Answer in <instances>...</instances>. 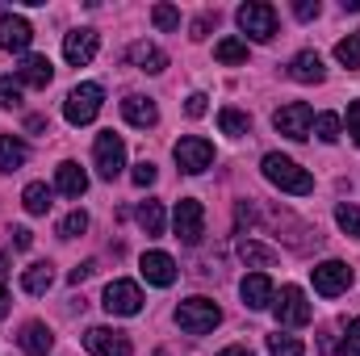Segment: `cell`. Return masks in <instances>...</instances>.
<instances>
[{
	"label": "cell",
	"instance_id": "6da1fadb",
	"mask_svg": "<svg viewBox=\"0 0 360 356\" xmlns=\"http://www.w3.org/2000/svg\"><path fill=\"white\" fill-rule=\"evenodd\" d=\"M264 177H269V184H276L281 193H293V197H306L310 189H314V177L302 168V164H293L289 155H264Z\"/></svg>",
	"mask_w": 360,
	"mask_h": 356
},
{
	"label": "cell",
	"instance_id": "7a4b0ae2",
	"mask_svg": "<svg viewBox=\"0 0 360 356\" xmlns=\"http://www.w3.org/2000/svg\"><path fill=\"white\" fill-rule=\"evenodd\" d=\"M176 323H180V331H188V336H205V331H214L222 323V310L210 298H188V302L176 306Z\"/></svg>",
	"mask_w": 360,
	"mask_h": 356
},
{
	"label": "cell",
	"instance_id": "3957f363",
	"mask_svg": "<svg viewBox=\"0 0 360 356\" xmlns=\"http://www.w3.org/2000/svg\"><path fill=\"white\" fill-rule=\"evenodd\" d=\"M101 105H105V89L101 84H76L68 92V101H63V117L72 126H89L92 117L101 113Z\"/></svg>",
	"mask_w": 360,
	"mask_h": 356
},
{
	"label": "cell",
	"instance_id": "277c9868",
	"mask_svg": "<svg viewBox=\"0 0 360 356\" xmlns=\"http://www.w3.org/2000/svg\"><path fill=\"white\" fill-rule=\"evenodd\" d=\"M235 17H239V30L248 38H256V42H272L276 38V8L264 4V0H248Z\"/></svg>",
	"mask_w": 360,
	"mask_h": 356
},
{
	"label": "cell",
	"instance_id": "5b68a950",
	"mask_svg": "<svg viewBox=\"0 0 360 356\" xmlns=\"http://www.w3.org/2000/svg\"><path fill=\"white\" fill-rule=\"evenodd\" d=\"M172 227H176L180 243H188V248H197V243H201V235H205V210H201V201H197V197H180L176 214H172Z\"/></svg>",
	"mask_w": 360,
	"mask_h": 356
},
{
	"label": "cell",
	"instance_id": "8992f818",
	"mask_svg": "<svg viewBox=\"0 0 360 356\" xmlns=\"http://www.w3.org/2000/svg\"><path fill=\"white\" fill-rule=\"evenodd\" d=\"M92 155H96V172H101V180L122 177V168H126V143H122V134H113V130L96 134Z\"/></svg>",
	"mask_w": 360,
	"mask_h": 356
},
{
	"label": "cell",
	"instance_id": "52a82bcc",
	"mask_svg": "<svg viewBox=\"0 0 360 356\" xmlns=\"http://www.w3.org/2000/svg\"><path fill=\"white\" fill-rule=\"evenodd\" d=\"M172 155H176L180 172L197 177V172H205V168L214 164V143L201 139V134H188V139H180L176 147H172Z\"/></svg>",
	"mask_w": 360,
	"mask_h": 356
},
{
	"label": "cell",
	"instance_id": "ba28073f",
	"mask_svg": "<svg viewBox=\"0 0 360 356\" xmlns=\"http://www.w3.org/2000/svg\"><path fill=\"white\" fill-rule=\"evenodd\" d=\"M272 310H276V323L281 327H306L310 323V302H306V293L297 289V285H285L281 289V298L272 302Z\"/></svg>",
	"mask_w": 360,
	"mask_h": 356
},
{
	"label": "cell",
	"instance_id": "9c48e42d",
	"mask_svg": "<svg viewBox=\"0 0 360 356\" xmlns=\"http://www.w3.org/2000/svg\"><path fill=\"white\" fill-rule=\"evenodd\" d=\"M272 126H276L285 139H306V134H310V126H314V109H310L306 101H289V105H281V109H276Z\"/></svg>",
	"mask_w": 360,
	"mask_h": 356
},
{
	"label": "cell",
	"instance_id": "30bf717a",
	"mask_svg": "<svg viewBox=\"0 0 360 356\" xmlns=\"http://www.w3.org/2000/svg\"><path fill=\"white\" fill-rule=\"evenodd\" d=\"M109 314H122V319H130V314H139L143 310V289L134 285V281H109L105 285V302H101Z\"/></svg>",
	"mask_w": 360,
	"mask_h": 356
},
{
	"label": "cell",
	"instance_id": "8fae6325",
	"mask_svg": "<svg viewBox=\"0 0 360 356\" xmlns=\"http://www.w3.org/2000/svg\"><path fill=\"white\" fill-rule=\"evenodd\" d=\"M348 285H352V268L344 265V260H323V265L314 268V289L323 298H340Z\"/></svg>",
	"mask_w": 360,
	"mask_h": 356
},
{
	"label": "cell",
	"instance_id": "7c38bea8",
	"mask_svg": "<svg viewBox=\"0 0 360 356\" xmlns=\"http://www.w3.org/2000/svg\"><path fill=\"white\" fill-rule=\"evenodd\" d=\"M239 293H243V306L248 310H269L272 302H276V289H272L269 272H248L239 281Z\"/></svg>",
	"mask_w": 360,
	"mask_h": 356
},
{
	"label": "cell",
	"instance_id": "4fadbf2b",
	"mask_svg": "<svg viewBox=\"0 0 360 356\" xmlns=\"http://www.w3.org/2000/svg\"><path fill=\"white\" fill-rule=\"evenodd\" d=\"M84 348L92 356H130V340L113 327H89L84 331Z\"/></svg>",
	"mask_w": 360,
	"mask_h": 356
},
{
	"label": "cell",
	"instance_id": "5bb4252c",
	"mask_svg": "<svg viewBox=\"0 0 360 356\" xmlns=\"http://www.w3.org/2000/svg\"><path fill=\"white\" fill-rule=\"evenodd\" d=\"M30 42H34L30 21L17 17V13H0V46L13 51V55H21V51H30Z\"/></svg>",
	"mask_w": 360,
	"mask_h": 356
},
{
	"label": "cell",
	"instance_id": "9a60e30c",
	"mask_svg": "<svg viewBox=\"0 0 360 356\" xmlns=\"http://www.w3.org/2000/svg\"><path fill=\"white\" fill-rule=\"evenodd\" d=\"M96 46H101L96 30H72V34L63 38V59H68L72 68H84V63H92Z\"/></svg>",
	"mask_w": 360,
	"mask_h": 356
},
{
	"label": "cell",
	"instance_id": "2e32d148",
	"mask_svg": "<svg viewBox=\"0 0 360 356\" xmlns=\"http://www.w3.org/2000/svg\"><path fill=\"white\" fill-rule=\"evenodd\" d=\"M139 272L147 276V285H160V289H168V285L176 281V260H172L168 252H143Z\"/></svg>",
	"mask_w": 360,
	"mask_h": 356
},
{
	"label": "cell",
	"instance_id": "e0dca14e",
	"mask_svg": "<svg viewBox=\"0 0 360 356\" xmlns=\"http://www.w3.org/2000/svg\"><path fill=\"white\" fill-rule=\"evenodd\" d=\"M51 80H55V68H51L46 55H25V63L17 68V84H21V89H25V84H30V89H46Z\"/></svg>",
	"mask_w": 360,
	"mask_h": 356
},
{
	"label": "cell",
	"instance_id": "ac0fdd59",
	"mask_svg": "<svg viewBox=\"0 0 360 356\" xmlns=\"http://www.w3.org/2000/svg\"><path fill=\"white\" fill-rule=\"evenodd\" d=\"M122 117H126L130 126H139V130H151V126L160 122V109H155L151 96H139V92H134V96L122 101Z\"/></svg>",
	"mask_w": 360,
	"mask_h": 356
},
{
	"label": "cell",
	"instance_id": "d6986e66",
	"mask_svg": "<svg viewBox=\"0 0 360 356\" xmlns=\"http://www.w3.org/2000/svg\"><path fill=\"white\" fill-rule=\"evenodd\" d=\"M17 344H21L25 356H46L51 348H55V331H51L46 323H25L21 336H17Z\"/></svg>",
	"mask_w": 360,
	"mask_h": 356
},
{
	"label": "cell",
	"instance_id": "ffe728a7",
	"mask_svg": "<svg viewBox=\"0 0 360 356\" xmlns=\"http://www.w3.org/2000/svg\"><path fill=\"white\" fill-rule=\"evenodd\" d=\"M55 189H59L63 197H84V193H89V172H84L80 164L63 160V164L55 168Z\"/></svg>",
	"mask_w": 360,
	"mask_h": 356
},
{
	"label": "cell",
	"instance_id": "44dd1931",
	"mask_svg": "<svg viewBox=\"0 0 360 356\" xmlns=\"http://www.w3.org/2000/svg\"><path fill=\"white\" fill-rule=\"evenodd\" d=\"M289 76H293L297 84H323L327 68H323L319 51H302V55H293V63H289Z\"/></svg>",
	"mask_w": 360,
	"mask_h": 356
},
{
	"label": "cell",
	"instance_id": "7402d4cb",
	"mask_svg": "<svg viewBox=\"0 0 360 356\" xmlns=\"http://www.w3.org/2000/svg\"><path fill=\"white\" fill-rule=\"evenodd\" d=\"M130 63H134L139 72H147V76H160V72L168 68V55H164L155 42H134V46H130Z\"/></svg>",
	"mask_w": 360,
	"mask_h": 356
},
{
	"label": "cell",
	"instance_id": "603a6c76",
	"mask_svg": "<svg viewBox=\"0 0 360 356\" xmlns=\"http://www.w3.org/2000/svg\"><path fill=\"white\" fill-rule=\"evenodd\" d=\"M30 160V147L17 134H0V172H17Z\"/></svg>",
	"mask_w": 360,
	"mask_h": 356
},
{
	"label": "cell",
	"instance_id": "cb8c5ba5",
	"mask_svg": "<svg viewBox=\"0 0 360 356\" xmlns=\"http://www.w3.org/2000/svg\"><path fill=\"white\" fill-rule=\"evenodd\" d=\"M51 285H55V268L46 265V260H38V265H30L25 272H21V289H25V293H34V298H38V293H46Z\"/></svg>",
	"mask_w": 360,
	"mask_h": 356
},
{
	"label": "cell",
	"instance_id": "d4e9b609",
	"mask_svg": "<svg viewBox=\"0 0 360 356\" xmlns=\"http://www.w3.org/2000/svg\"><path fill=\"white\" fill-rule=\"evenodd\" d=\"M21 205H25L30 214H46V210L55 205V189H51V184H42V180H34V184H25Z\"/></svg>",
	"mask_w": 360,
	"mask_h": 356
},
{
	"label": "cell",
	"instance_id": "484cf974",
	"mask_svg": "<svg viewBox=\"0 0 360 356\" xmlns=\"http://www.w3.org/2000/svg\"><path fill=\"white\" fill-rule=\"evenodd\" d=\"M239 256H243L248 265H256V268H272L276 265V248L256 243V239H239Z\"/></svg>",
	"mask_w": 360,
	"mask_h": 356
},
{
	"label": "cell",
	"instance_id": "4316f807",
	"mask_svg": "<svg viewBox=\"0 0 360 356\" xmlns=\"http://www.w3.org/2000/svg\"><path fill=\"white\" fill-rule=\"evenodd\" d=\"M218 126H222V134H231V139H243V134L252 130V117H248L243 109H222V113H218Z\"/></svg>",
	"mask_w": 360,
	"mask_h": 356
},
{
	"label": "cell",
	"instance_id": "83f0119b",
	"mask_svg": "<svg viewBox=\"0 0 360 356\" xmlns=\"http://www.w3.org/2000/svg\"><path fill=\"white\" fill-rule=\"evenodd\" d=\"M134 218H139V227H143L147 235H164V205H160V201H143Z\"/></svg>",
	"mask_w": 360,
	"mask_h": 356
},
{
	"label": "cell",
	"instance_id": "f1b7e54d",
	"mask_svg": "<svg viewBox=\"0 0 360 356\" xmlns=\"http://www.w3.org/2000/svg\"><path fill=\"white\" fill-rule=\"evenodd\" d=\"M214 59H218V63H248V42H239V38H222V42L214 46Z\"/></svg>",
	"mask_w": 360,
	"mask_h": 356
},
{
	"label": "cell",
	"instance_id": "f546056e",
	"mask_svg": "<svg viewBox=\"0 0 360 356\" xmlns=\"http://www.w3.org/2000/svg\"><path fill=\"white\" fill-rule=\"evenodd\" d=\"M335 59H340L348 72H356L360 68V34H348V38L335 42Z\"/></svg>",
	"mask_w": 360,
	"mask_h": 356
},
{
	"label": "cell",
	"instance_id": "4dcf8cb0",
	"mask_svg": "<svg viewBox=\"0 0 360 356\" xmlns=\"http://www.w3.org/2000/svg\"><path fill=\"white\" fill-rule=\"evenodd\" d=\"M269 356H306V348H302V340L297 336H269Z\"/></svg>",
	"mask_w": 360,
	"mask_h": 356
},
{
	"label": "cell",
	"instance_id": "1f68e13d",
	"mask_svg": "<svg viewBox=\"0 0 360 356\" xmlns=\"http://www.w3.org/2000/svg\"><path fill=\"white\" fill-rule=\"evenodd\" d=\"M335 222H340V231H344V235H352V239H360V205H352V201H344V205L335 210Z\"/></svg>",
	"mask_w": 360,
	"mask_h": 356
},
{
	"label": "cell",
	"instance_id": "d6a6232c",
	"mask_svg": "<svg viewBox=\"0 0 360 356\" xmlns=\"http://www.w3.org/2000/svg\"><path fill=\"white\" fill-rule=\"evenodd\" d=\"M340 130H344V126H340L335 113H319V117H314V134H319V143H335Z\"/></svg>",
	"mask_w": 360,
	"mask_h": 356
},
{
	"label": "cell",
	"instance_id": "836d02e7",
	"mask_svg": "<svg viewBox=\"0 0 360 356\" xmlns=\"http://www.w3.org/2000/svg\"><path fill=\"white\" fill-rule=\"evenodd\" d=\"M84 231H89V214H84V210H72V214L59 222V235H63V239H76V235H84Z\"/></svg>",
	"mask_w": 360,
	"mask_h": 356
},
{
	"label": "cell",
	"instance_id": "e575fe53",
	"mask_svg": "<svg viewBox=\"0 0 360 356\" xmlns=\"http://www.w3.org/2000/svg\"><path fill=\"white\" fill-rule=\"evenodd\" d=\"M151 21H155V30H180V8L155 4V8H151Z\"/></svg>",
	"mask_w": 360,
	"mask_h": 356
},
{
	"label": "cell",
	"instance_id": "d590c367",
	"mask_svg": "<svg viewBox=\"0 0 360 356\" xmlns=\"http://www.w3.org/2000/svg\"><path fill=\"white\" fill-rule=\"evenodd\" d=\"M0 105H4V109L21 105V84H17L13 76H4V80H0Z\"/></svg>",
	"mask_w": 360,
	"mask_h": 356
},
{
	"label": "cell",
	"instance_id": "8d00e7d4",
	"mask_svg": "<svg viewBox=\"0 0 360 356\" xmlns=\"http://www.w3.org/2000/svg\"><path fill=\"white\" fill-rule=\"evenodd\" d=\"M130 180H134L139 189H147V184H155V164H151V160H143V164H134V172H130Z\"/></svg>",
	"mask_w": 360,
	"mask_h": 356
},
{
	"label": "cell",
	"instance_id": "74e56055",
	"mask_svg": "<svg viewBox=\"0 0 360 356\" xmlns=\"http://www.w3.org/2000/svg\"><path fill=\"white\" fill-rule=\"evenodd\" d=\"M344 356H360V319L348 323V336H344Z\"/></svg>",
	"mask_w": 360,
	"mask_h": 356
},
{
	"label": "cell",
	"instance_id": "f35d334b",
	"mask_svg": "<svg viewBox=\"0 0 360 356\" xmlns=\"http://www.w3.org/2000/svg\"><path fill=\"white\" fill-rule=\"evenodd\" d=\"M205 101H210V96H205V92H193V96H188V101H184V113H188V117H205V109H210V105H205Z\"/></svg>",
	"mask_w": 360,
	"mask_h": 356
},
{
	"label": "cell",
	"instance_id": "ab89813d",
	"mask_svg": "<svg viewBox=\"0 0 360 356\" xmlns=\"http://www.w3.org/2000/svg\"><path fill=\"white\" fill-rule=\"evenodd\" d=\"M348 134H352V143L360 147V101L348 105Z\"/></svg>",
	"mask_w": 360,
	"mask_h": 356
},
{
	"label": "cell",
	"instance_id": "60d3db41",
	"mask_svg": "<svg viewBox=\"0 0 360 356\" xmlns=\"http://www.w3.org/2000/svg\"><path fill=\"white\" fill-rule=\"evenodd\" d=\"M293 13H297V21H314L319 17V0H297Z\"/></svg>",
	"mask_w": 360,
	"mask_h": 356
},
{
	"label": "cell",
	"instance_id": "b9f144b4",
	"mask_svg": "<svg viewBox=\"0 0 360 356\" xmlns=\"http://www.w3.org/2000/svg\"><path fill=\"white\" fill-rule=\"evenodd\" d=\"M92 268H96V265H92V260H84L80 268H72V272H68V281H72V285H80V281H89V276H92Z\"/></svg>",
	"mask_w": 360,
	"mask_h": 356
},
{
	"label": "cell",
	"instance_id": "7bdbcfd3",
	"mask_svg": "<svg viewBox=\"0 0 360 356\" xmlns=\"http://www.w3.org/2000/svg\"><path fill=\"white\" fill-rule=\"evenodd\" d=\"M13 243H17V248L25 252V248L34 243V231H25V227H13Z\"/></svg>",
	"mask_w": 360,
	"mask_h": 356
},
{
	"label": "cell",
	"instance_id": "ee69618b",
	"mask_svg": "<svg viewBox=\"0 0 360 356\" xmlns=\"http://www.w3.org/2000/svg\"><path fill=\"white\" fill-rule=\"evenodd\" d=\"M218 356H252V352H248L243 344H231V348H222V352H218Z\"/></svg>",
	"mask_w": 360,
	"mask_h": 356
},
{
	"label": "cell",
	"instance_id": "f6af8a7d",
	"mask_svg": "<svg viewBox=\"0 0 360 356\" xmlns=\"http://www.w3.org/2000/svg\"><path fill=\"white\" fill-rule=\"evenodd\" d=\"M8 302H13V298H8V289H4V285H0V319H4V314H8Z\"/></svg>",
	"mask_w": 360,
	"mask_h": 356
},
{
	"label": "cell",
	"instance_id": "bcb514c9",
	"mask_svg": "<svg viewBox=\"0 0 360 356\" xmlns=\"http://www.w3.org/2000/svg\"><path fill=\"white\" fill-rule=\"evenodd\" d=\"M4 272H8V256H4V252H0V276H4Z\"/></svg>",
	"mask_w": 360,
	"mask_h": 356
}]
</instances>
